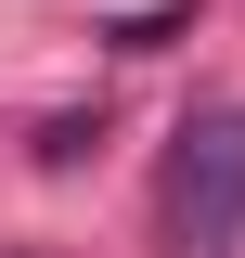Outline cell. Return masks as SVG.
Returning a JSON list of instances; mask_svg holds the SVG:
<instances>
[{"instance_id": "1", "label": "cell", "mask_w": 245, "mask_h": 258, "mask_svg": "<svg viewBox=\"0 0 245 258\" xmlns=\"http://www.w3.org/2000/svg\"><path fill=\"white\" fill-rule=\"evenodd\" d=\"M155 245L168 258H232L245 245V103H194L155 168Z\"/></svg>"}]
</instances>
